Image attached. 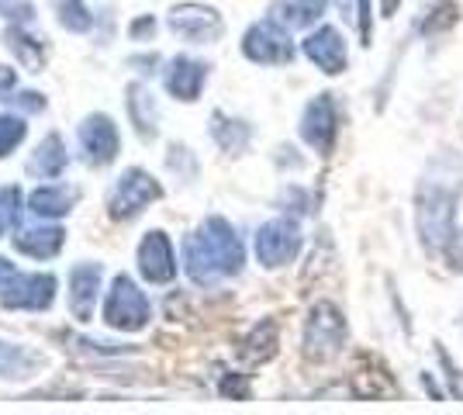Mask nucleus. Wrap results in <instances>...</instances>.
I'll list each match as a JSON object with an SVG mask.
<instances>
[{"label": "nucleus", "mask_w": 463, "mask_h": 415, "mask_svg": "<svg viewBox=\"0 0 463 415\" xmlns=\"http://www.w3.org/2000/svg\"><path fill=\"white\" fill-rule=\"evenodd\" d=\"M80 153L90 166H108L118 159V149H121V136H118V125L108 115H87L80 121Z\"/></svg>", "instance_id": "obj_11"}, {"label": "nucleus", "mask_w": 463, "mask_h": 415, "mask_svg": "<svg viewBox=\"0 0 463 415\" xmlns=\"http://www.w3.org/2000/svg\"><path fill=\"white\" fill-rule=\"evenodd\" d=\"M62 242H66V232H62L59 225H35V229H18V232H14L18 253H24V257H32V259L59 257Z\"/></svg>", "instance_id": "obj_17"}, {"label": "nucleus", "mask_w": 463, "mask_h": 415, "mask_svg": "<svg viewBox=\"0 0 463 415\" xmlns=\"http://www.w3.org/2000/svg\"><path fill=\"white\" fill-rule=\"evenodd\" d=\"M100 263H77L70 270V312L77 322H90L94 318V305L100 295Z\"/></svg>", "instance_id": "obj_15"}, {"label": "nucleus", "mask_w": 463, "mask_h": 415, "mask_svg": "<svg viewBox=\"0 0 463 415\" xmlns=\"http://www.w3.org/2000/svg\"><path fill=\"white\" fill-rule=\"evenodd\" d=\"M301 52H305L326 77H339L349 62L346 39H343L339 28H332V24H322V28L308 32V39L301 42Z\"/></svg>", "instance_id": "obj_13"}, {"label": "nucleus", "mask_w": 463, "mask_h": 415, "mask_svg": "<svg viewBox=\"0 0 463 415\" xmlns=\"http://www.w3.org/2000/svg\"><path fill=\"white\" fill-rule=\"evenodd\" d=\"M436 356H439V363H443L446 381H449V391H453V395H463V391H460V374H457V367H453L449 354L443 350V343H436Z\"/></svg>", "instance_id": "obj_32"}, {"label": "nucleus", "mask_w": 463, "mask_h": 415, "mask_svg": "<svg viewBox=\"0 0 463 415\" xmlns=\"http://www.w3.org/2000/svg\"><path fill=\"white\" fill-rule=\"evenodd\" d=\"M56 288L52 274H14L0 288V305L14 312H45L56 301Z\"/></svg>", "instance_id": "obj_9"}, {"label": "nucleus", "mask_w": 463, "mask_h": 415, "mask_svg": "<svg viewBox=\"0 0 463 415\" xmlns=\"http://www.w3.org/2000/svg\"><path fill=\"white\" fill-rule=\"evenodd\" d=\"M218 391L225 398H232V401H250V395H252L246 374H225L218 381Z\"/></svg>", "instance_id": "obj_29"}, {"label": "nucleus", "mask_w": 463, "mask_h": 415, "mask_svg": "<svg viewBox=\"0 0 463 415\" xmlns=\"http://www.w3.org/2000/svg\"><path fill=\"white\" fill-rule=\"evenodd\" d=\"M356 28H360V42L370 45L373 39V4L370 0H356Z\"/></svg>", "instance_id": "obj_31"}, {"label": "nucleus", "mask_w": 463, "mask_h": 415, "mask_svg": "<svg viewBox=\"0 0 463 415\" xmlns=\"http://www.w3.org/2000/svg\"><path fill=\"white\" fill-rule=\"evenodd\" d=\"M246 267V246L229 218H204L191 236L184 239V270L197 288H212L229 277L242 274Z\"/></svg>", "instance_id": "obj_2"}, {"label": "nucleus", "mask_w": 463, "mask_h": 415, "mask_svg": "<svg viewBox=\"0 0 463 415\" xmlns=\"http://www.w3.org/2000/svg\"><path fill=\"white\" fill-rule=\"evenodd\" d=\"M463 198V153L439 146L425 159L415 180V232L425 257H443L446 242L457 232V204Z\"/></svg>", "instance_id": "obj_1"}, {"label": "nucleus", "mask_w": 463, "mask_h": 415, "mask_svg": "<svg viewBox=\"0 0 463 415\" xmlns=\"http://www.w3.org/2000/svg\"><path fill=\"white\" fill-rule=\"evenodd\" d=\"M349 391L356 398H364V401H381V398L398 395V381L391 377V371H387L377 356L364 354L360 363H356V371H353V377H349Z\"/></svg>", "instance_id": "obj_14"}, {"label": "nucleus", "mask_w": 463, "mask_h": 415, "mask_svg": "<svg viewBox=\"0 0 463 415\" xmlns=\"http://www.w3.org/2000/svg\"><path fill=\"white\" fill-rule=\"evenodd\" d=\"M212 138L218 142V149H222V153L239 156V153H246V149H250L252 128L242 118H232V115H225V111H214L212 115Z\"/></svg>", "instance_id": "obj_24"}, {"label": "nucleus", "mask_w": 463, "mask_h": 415, "mask_svg": "<svg viewBox=\"0 0 463 415\" xmlns=\"http://www.w3.org/2000/svg\"><path fill=\"white\" fill-rule=\"evenodd\" d=\"M443 259H446V267H449V274L463 277V225L449 236V242H446V250H443Z\"/></svg>", "instance_id": "obj_30"}, {"label": "nucleus", "mask_w": 463, "mask_h": 415, "mask_svg": "<svg viewBox=\"0 0 463 415\" xmlns=\"http://www.w3.org/2000/svg\"><path fill=\"white\" fill-rule=\"evenodd\" d=\"M298 132L318 156H328L335 149V138H339V104H335V98L332 94L311 98L301 111Z\"/></svg>", "instance_id": "obj_8"}, {"label": "nucleus", "mask_w": 463, "mask_h": 415, "mask_svg": "<svg viewBox=\"0 0 463 415\" xmlns=\"http://www.w3.org/2000/svg\"><path fill=\"white\" fill-rule=\"evenodd\" d=\"M4 39H7V49H11V52H14L28 70H35V73H39L42 66H45V45H42L39 35H35V32H28L24 24H11Z\"/></svg>", "instance_id": "obj_25"}, {"label": "nucleus", "mask_w": 463, "mask_h": 415, "mask_svg": "<svg viewBox=\"0 0 463 415\" xmlns=\"http://www.w3.org/2000/svg\"><path fill=\"white\" fill-rule=\"evenodd\" d=\"M153 318V305L146 291L128 274H118L104 297V322L118 333H142Z\"/></svg>", "instance_id": "obj_4"}, {"label": "nucleus", "mask_w": 463, "mask_h": 415, "mask_svg": "<svg viewBox=\"0 0 463 415\" xmlns=\"http://www.w3.org/2000/svg\"><path fill=\"white\" fill-rule=\"evenodd\" d=\"M277 346H280V329H277L273 318H263V322H256L250 333L242 336L239 356H242L246 363H267V360L277 356Z\"/></svg>", "instance_id": "obj_18"}, {"label": "nucleus", "mask_w": 463, "mask_h": 415, "mask_svg": "<svg viewBox=\"0 0 463 415\" xmlns=\"http://www.w3.org/2000/svg\"><path fill=\"white\" fill-rule=\"evenodd\" d=\"M328 0H273L270 18L280 21L288 32H301V28H311L315 21L326 14Z\"/></svg>", "instance_id": "obj_21"}, {"label": "nucleus", "mask_w": 463, "mask_h": 415, "mask_svg": "<svg viewBox=\"0 0 463 415\" xmlns=\"http://www.w3.org/2000/svg\"><path fill=\"white\" fill-rule=\"evenodd\" d=\"M208 83V66L194 56H176L166 66V90L184 104H194Z\"/></svg>", "instance_id": "obj_16"}, {"label": "nucleus", "mask_w": 463, "mask_h": 415, "mask_svg": "<svg viewBox=\"0 0 463 415\" xmlns=\"http://www.w3.org/2000/svg\"><path fill=\"white\" fill-rule=\"evenodd\" d=\"M66 163H70V156H66V142H62L59 132H49V136L35 146L32 159H28V174H32V177H42V180H52L66 170Z\"/></svg>", "instance_id": "obj_20"}, {"label": "nucleus", "mask_w": 463, "mask_h": 415, "mask_svg": "<svg viewBox=\"0 0 463 415\" xmlns=\"http://www.w3.org/2000/svg\"><path fill=\"white\" fill-rule=\"evenodd\" d=\"M460 24V4L457 0H432L422 11V18L415 24V35L419 39H439L446 32H453Z\"/></svg>", "instance_id": "obj_23"}, {"label": "nucleus", "mask_w": 463, "mask_h": 415, "mask_svg": "<svg viewBox=\"0 0 463 415\" xmlns=\"http://www.w3.org/2000/svg\"><path fill=\"white\" fill-rule=\"evenodd\" d=\"M73 204H77V191L62 184H45L28 194V212L35 218H62L73 212Z\"/></svg>", "instance_id": "obj_19"}, {"label": "nucleus", "mask_w": 463, "mask_h": 415, "mask_svg": "<svg viewBox=\"0 0 463 415\" xmlns=\"http://www.w3.org/2000/svg\"><path fill=\"white\" fill-rule=\"evenodd\" d=\"M349 325L346 316L335 301H315L308 318H305V336H301V354L308 363H332L346 350Z\"/></svg>", "instance_id": "obj_3"}, {"label": "nucleus", "mask_w": 463, "mask_h": 415, "mask_svg": "<svg viewBox=\"0 0 463 415\" xmlns=\"http://www.w3.org/2000/svg\"><path fill=\"white\" fill-rule=\"evenodd\" d=\"M301 242L305 236H301L298 218H270L256 229L252 250H256V259L263 270H280L301 253Z\"/></svg>", "instance_id": "obj_5"}, {"label": "nucleus", "mask_w": 463, "mask_h": 415, "mask_svg": "<svg viewBox=\"0 0 463 415\" xmlns=\"http://www.w3.org/2000/svg\"><path fill=\"white\" fill-rule=\"evenodd\" d=\"M14 274H18V270H14V263H11V259L0 257V288H4V284H7V280H11Z\"/></svg>", "instance_id": "obj_36"}, {"label": "nucleus", "mask_w": 463, "mask_h": 415, "mask_svg": "<svg viewBox=\"0 0 463 415\" xmlns=\"http://www.w3.org/2000/svg\"><path fill=\"white\" fill-rule=\"evenodd\" d=\"M153 32H156L153 18H138L136 24H132V35H136V39H142V35H153Z\"/></svg>", "instance_id": "obj_34"}, {"label": "nucleus", "mask_w": 463, "mask_h": 415, "mask_svg": "<svg viewBox=\"0 0 463 415\" xmlns=\"http://www.w3.org/2000/svg\"><path fill=\"white\" fill-rule=\"evenodd\" d=\"M14 100H18L24 111H45V98H42V94H35V90H21Z\"/></svg>", "instance_id": "obj_33"}, {"label": "nucleus", "mask_w": 463, "mask_h": 415, "mask_svg": "<svg viewBox=\"0 0 463 415\" xmlns=\"http://www.w3.org/2000/svg\"><path fill=\"white\" fill-rule=\"evenodd\" d=\"M28 136V125L21 115H0V159L11 156Z\"/></svg>", "instance_id": "obj_28"}, {"label": "nucleus", "mask_w": 463, "mask_h": 415, "mask_svg": "<svg viewBox=\"0 0 463 415\" xmlns=\"http://www.w3.org/2000/svg\"><path fill=\"white\" fill-rule=\"evenodd\" d=\"M56 14H59V24L66 28V32H90L94 28V14H90V7L83 4V0H56Z\"/></svg>", "instance_id": "obj_27"}, {"label": "nucleus", "mask_w": 463, "mask_h": 415, "mask_svg": "<svg viewBox=\"0 0 463 415\" xmlns=\"http://www.w3.org/2000/svg\"><path fill=\"white\" fill-rule=\"evenodd\" d=\"M138 274L149 284H170L176 277V253L174 242L163 229L146 232V239L138 242Z\"/></svg>", "instance_id": "obj_12"}, {"label": "nucleus", "mask_w": 463, "mask_h": 415, "mask_svg": "<svg viewBox=\"0 0 463 415\" xmlns=\"http://www.w3.org/2000/svg\"><path fill=\"white\" fill-rule=\"evenodd\" d=\"M242 56L256 66H288L294 62V42L280 21H256L242 35Z\"/></svg>", "instance_id": "obj_7"}, {"label": "nucleus", "mask_w": 463, "mask_h": 415, "mask_svg": "<svg viewBox=\"0 0 463 415\" xmlns=\"http://www.w3.org/2000/svg\"><path fill=\"white\" fill-rule=\"evenodd\" d=\"M170 32L176 39L191 42V45H208V42H218L222 32H225V21L214 7H204V4H176L170 11Z\"/></svg>", "instance_id": "obj_10"}, {"label": "nucleus", "mask_w": 463, "mask_h": 415, "mask_svg": "<svg viewBox=\"0 0 463 415\" xmlns=\"http://www.w3.org/2000/svg\"><path fill=\"white\" fill-rule=\"evenodd\" d=\"M35 363H39V356L32 354V350L0 339V377H28Z\"/></svg>", "instance_id": "obj_26"}, {"label": "nucleus", "mask_w": 463, "mask_h": 415, "mask_svg": "<svg viewBox=\"0 0 463 415\" xmlns=\"http://www.w3.org/2000/svg\"><path fill=\"white\" fill-rule=\"evenodd\" d=\"M159 198H163L159 180H156L149 170L132 166V170H125V174L115 180V187H111V194H108V215L115 218V222H128V218L142 215V212Z\"/></svg>", "instance_id": "obj_6"}, {"label": "nucleus", "mask_w": 463, "mask_h": 415, "mask_svg": "<svg viewBox=\"0 0 463 415\" xmlns=\"http://www.w3.org/2000/svg\"><path fill=\"white\" fill-rule=\"evenodd\" d=\"M402 4H405V0H381V18H394Z\"/></svg>", "instance_id": "obj_35"}, {"label": "nucleus", "mask_w": 463, "mask_h": 415, "mask_svg": "<svg viewBox=\"0 0 463 415\" xmlns=\"http://www.w3.org/2000/svg\"><path fill=\"white\" fill-rule=\"evenodd\" d=\"M4 222H7V218H0V236H4Z\"/></svg>", "instance_id": "obj_37"}, {"label": "nucleus", "mask_w": 463, "mask_h": 415, "mask_svg": "<svg viewBox=\"0 0 463 415\" xmlns=\"http://www.w3.org/2000/svg\"><path fill=\"white\" fill-rule=\"evenodd\" d=\"M128 118H132V125H136V132L142 138L159 136V104H156L153 90L146 83L128 87Z\"/></svg>", "instance_id": "obj_22"}]
</instances>
